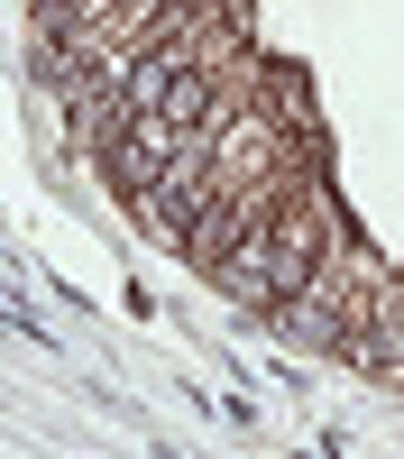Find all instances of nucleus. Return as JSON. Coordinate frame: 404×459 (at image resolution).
I'll list each match as a JSON object with an SVG mask.
<instances>
[{
  "mask_svg": "<svg viewBox=\"0 0 404 459\" xmlns=\"http://www.w3.org/2000/svg\"><path fill=\"white\" fill-rule=\"evenodd\" d=\"M331 257H340V239H331V203H322V184L304 175L276 203V221H267V266H257V285H248L239 313L248 322H276L294 294H313V276H322Z\"/></svg>",
  "mask_w": 404,
  "mask_h": 459,
  "instance_id": "1",
  "label": "nucleus"
},
{
  "mask_svg": "<svg viewBox=\"0 0 404 459\" xmlns=\"http://www.w3.org/2000/svg\"><path fill=\"white\" fill-rule=\"evenodd\" d=\"M340 350L367 368V377H386V386H404V276H367L358 294V322Z\"/></svg>",
  "mask_w": 404,
  "mask_h": 459,
  "instance_id": "2",
  "label": "nucleus"
}]
</instances>
